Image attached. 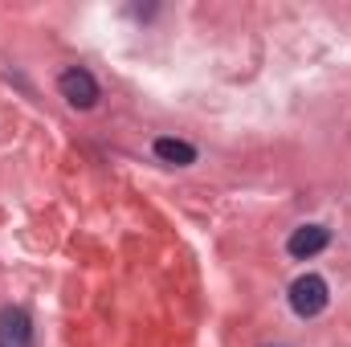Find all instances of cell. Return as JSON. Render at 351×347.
Segmentation results:
<instances>
[{
    "label": "cell",
    "instance_id": "cell-1",
    "mask_svg": "<svg viewBox=\"0 0 351 347\" xmlns=\"http://www.w3.org/2000/svg\"><path fill=\"white\" fill-rule=\"evenodd\" d=\"M290 307H294V315L315 319V315L327 307V282H323L319 274H302V278L290 286Z\"/></svg>",
    "mask_w": 351,
    "mask_h": 347
},
{
    "label": "cell",
    "instance_id": "cell-2",
    "mask_svg": "<svg viewBox=\"0 0 351 347\" xmlns=\"http://www.w3.org/2000/svg\"><path fill=\"white\" fill-rule=\"evenodd\" d=\"M58 86H62V98L70 102V106H78V110H90L94 102H98V82L90 78L86 70H66L62 78H58Z\"/></svg>",
    "mask_w": 351,
    "mask_h": 347
},
{
    "label": "cell",
    "instance_id": "cell-3",
    "mask_svg": "<svg viewBox=\"0 0 351 347\" xmlns=\"http://www.w3.org/2000/svg\"><path fill=\"white\" fill-rule=\"evenodd\" d=\"M33 344V323L21 307L0 311V347H29Z\"/></svg>",
    "mask_w": 351,
    "mask_h": 347
},
{
    "label": "cell",
    "instance_id": "cell-4",
    "mask_svg": "<svg viewBox=\"0 0 351 347\" xmlns=\"http://www.w3.org/2000/svg\"><path fill=\"white\" fill-rule=\"evenodd\" d=\"M327 241H331V233L323 225H302V229H294L286 250H290V258H315V254L327 250Z\"/></svg>",
    "mask_w": 351,
    "mask_h": 347
},
{
    "label": "cell",
    "instance_id": "cell-5",
    "mask_svg": "<svg viewBox=\"0 0 351 347\" xmlns=\"http://www.w3.org/2000/svg\"><path fill=\"white\" fill-rule=\"evenodd\" d=\"M156 156H160L164 164L188 168V164L196 160V147H192V143H184V139H156Z\"/></svg>",
    "mask_w": 351,
    "mask_h": 347
}]
</instances>
